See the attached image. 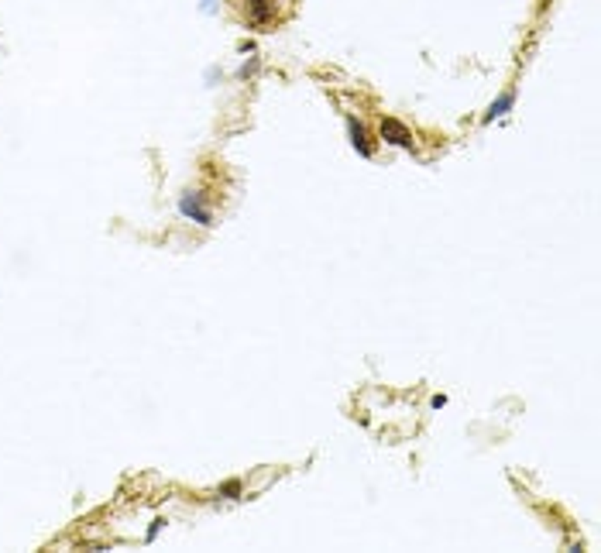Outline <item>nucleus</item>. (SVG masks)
<instances>
[{
  "label": "nucleus",
  "instance_id": "nucleus-1",
  "mask_svg": "<svg viewBox=\"0 0 601 553\" xmlns=\"http://www.w3.org/2000/svg\"><path fill=\"white\" fill-rule=\"evenodd\" d=\"M227 4L254 32H271L292 14V0H227Z\"/></svg>",
  "mask_w": 601,
  "mask_h": 553
},
{
  "label": "nucleus",
  "instance_id": "nucleus-2",
  "mask_svg": "<svg viewBox=\"0 0 601 553\" xmlns=\"http://www.w3.org/2000/svg\"><path fill=\"white\" fill-rule=\"evenodd\" d=\"M378 134H382V141L413 151V131H409L402 121H395V117H382V121H378Z\"/></svg>",
  "mask_w": 601,
  "mask_h": 553
},
{
  "label": "nucleus",
  "instance_id": "nucleus-3",
  "mask_svg": "<svg viewBox=\"0 0 601 553\" xmlns=\"http://www.w3.org/2000/svg\"><path fill=\"white\" fill-rule=\"evenodd\" d=\"M179 210H182V217H193L196 223H203V227H213V213L203 206V196H199V193H182V199H179Z\"/></svg>",
  "mask_w": 601,
  "mask_h": 553
},
{
  "label": "nucleus",
  "instance_id": "nucleus-4",
  "mask_svg": "<svg viewBox=\"0 0 601 553\" xmlns=\"http://www.w3.org/2000/svg\"><path fill=\"white\" fill-rule=\"evenodd\" d=\"M347 134H351V145L358 148V155H365V158L375 155V138L358 117H347Z\"/></svg>",
  "mask_w": 601,
  "mask_h": 553
},
{
  "label": "nucleus",
  "instance_id": "nucleus-5",
  "mask_svg": "<svg viewBox=\"0 0 601 553\" xmlns=\"http://www.w3.org/2000/svg\"><path fill=\"white\" fill-rule=\"evenodd\" d=\"M512 107H515V93H512V90H505V93H502V97H498V100H495V103L488 107V114H485L481 121H485V124H491L495 117H505V114H508Z\"/></svg>",
  "mask_w": 601,
  "mask_h": 553
},
{
  "label": "nucleus",
  "instance_id": "nucleus-6",
  "mask_svg": "<svg viewBox=\"0 0 601 553\" xmlns=\"http://www.w3.org/2000/svg\"><path fill=\"white\" fill-rule=\"evenodd\" d=\"M217 495H223V498H241V481L234 478V481L220 484V488H217Z\"/></svg>",
  "mask_w": 601,
  "mask_h": 553
},
{
  "label": "nucleus",
  "instance_id": "nucleus-7",
  "mask_svg": "<svg viewBox=\"0 0 601 553\" xmlns=\"http://www.w3.org/2000/svg\"><path fill=\"white\" fill-rule=\"evenodd\" d=\"M162 526H165V519H155V522L148 526V536H145V539H148V543H155V536L162 532Z\"/></svg>",
  "mask_w": 601,
  "mask_h": 553
},
{
  "label": "nucleus",
  "instance_id": "nucleus-8",
  "mask_svg": "<svg viewBox=\"0 0 601 553\" xmlns=\"http://www.w3.org/2000/svg\"><path fill=\"white\" fill-rule=\"evenodd\" d=\"M447 406V395H433V409H443Z\"/></svg>",
  "mask_w": 601,
  "mask_h": 553
}]
</instances>
